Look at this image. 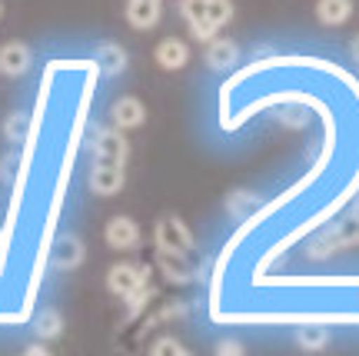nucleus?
I'll list each match as a JSON object with an SVG mask.
<instances>
[{"label":"nucleus","instance_id":"2eb2a0df","mask_svg":"<svg viewBox=\"0 0 359 356\" xmlns=\"http://www.w3.org/2000/svg\"><path fill=\"white\" fill-rule=\"evenodd\" d=\"M316 17L326 27H339L353 17V0H316Z\"/></svg>","mask_w":359,"mask_h":356},{"label":"nucleus","instance_id":"6ab92c4d","mask_svg":"<svg viewBox=\"0 0 359 356\" xmlns=\"http://www.w3.org/2000/svg\"><path fill=\"white\" fill-rule=\"evenodd\" d=\"M34 330H37V336H43V340H53V336H60V330H64V317H60L57 310H47V313L34 317Z\"/></svg>","mask_w":359,"mask_h":356},{"label":"nucleus","instance_id":"aec40b11","mask_svg":"<svg viewBox=\"0 0 359 356\" xmlns=\"http://www.w3.org/2000/svg\"><path fill=\"white\" fill-rule=\"evenodd\" d=\"M230 17H233V4H230V0H206V20L217 27V30L226 24Z\"/></svg>","mask_w":359,"mask_h":356},{"label":"nucleus","instance_id":"f03ea898","mask_svg":"<svg viewBox=\"0 0 359 356\" xmlns=\"http://www.w3.org/2000/svg\"><path fill=\"white\" fill-rule=\"evenodd\" d=\"M90 147H93V160L127 166L130 147L127 137L120 133V127H90Z\"/></svg>","mask_w":359,"mask_h":356},{"label":"nucleus","instance_id":"7ed1b4c3","mask_svg":"<svg viewBox=\"0 0 359 356\" xmlns=\"http://www.w3.org/2000/svg\"><path fill=\"white\" fill-rule=\"evenodd\" d=\"M156 250L177 256H193V237L180 216H163L156 227Z\"/></svg>","mask_w":359,"mask_h":356},{"label":"nucleus","instance_id":"1a4fd4ad","mask_svg":"<svg viewBox=\"0 0 359 356\" xmlns=\"http://www.w3.org/2000/svg\"><path fill=\"white\" fill-rule=\"evenodd\" d=\"M180 13H183V17H187V24H190V34L196 40H213L219 34L217 27L210 24V20H206V0H183V4H180Z\"/></svg>","mask_w":359,"mask_h":356},{"label":"nucleus","instance_id":"0eeeda50","mask_svg":"<svg viewBox=\"0 0 359 356\" xmlns=\"http://www.w3.org/2000/svg\"><path fill=\"white\" fill-rule=\"evenodd\" d=\"M103 237L107 243L114 246V250H133L137 243H140V227H137V220H130V216H114L107 230H103Z\"/></svg>","mask_w":359,"mask_h":356},{"label":"nucleus","instance_id":"9d476101","mask_svg":"<svg viewBox=\"0 0 359 356\" xmlns=\"http://www.w3.org/2000/svg\"><path fill=\"white\" fill-rule=\"evenodd\" d=\"M203 57H206V67H213V70H233L236 60H240V47L226 37H213L206 40Z\"/></svg>","mask_w":359,"mask_h":356},{"label":"nucleus","instance_id":"423d86ee","mask_svg":"<svg viewBox=\"0 0 359 356\" xmlns=\"http://www.w3.org/2000/svg\"><path fill=\"white\" fill-rule=\"evenodd\" d=\"M90 190L100 193V197H114V193H120L123 190V166L93 160V166H90Z\"/></svg>","mask_w":359,"mask_h":356},{"label":"nucleus","instance_id":"20e7f679","mask_svg":"<svg viewBox=\"0 0 359 356\" xmlns=\"http://www.w3.org/2000/svg\"><path fill=\"white\" fill-rule=\"evenodd\" d=\"M147 277H150V270L147 267H133V263H114L110 273H107V290L120 296V300H127L133 293L147 286Z\"/></svg>","mask_w":359,"mask_h":356},{"label":"nucleus","instance_id":"412c9836","mask_svg":"<svg viewBox=\"0 0 359 356\" xmlns=\"http://www.w3.org/2000/svg\"><path fill=\"white\" fill-rule=\"evenodd\" d=\"M0 173H4L7 183H13L17 173H20V157H17V153H7V157H4V166H0Z\"/></svg>","mask_w":359,"mask_h":356},{"label":"nucleus","instance_id":"dca6fc26","mask_svg":"<svg viewBox=\"0 0 359 356\" xmlns=\"http://www.w3.org/2000/svg\"><path fill=\"white\" fill-rule=\"evenodd\" d=\"M296 343L303 346L306 353H320L330 343V330L323 323H299L296 327Z\"/></svg>","mask_w":359,"mask_h":356},{"label":"nucleus","instance_id":"ddd939ff","mask_svg":"<svg viewBox=\"0 0 359 356\" xmlns=\"http://www.w3.org/2000/svg\"><path fill=\"white\" fill-rule=\"evenodd\" d=\"M154 60L163 67V70H180V67H187V60H190V47L180 37H167L156 44Z\"/></svg>","mask_w":359,"mask_h":356},{"label":"nucleus","instance_id":"a211bd4d","mask_svg":"<svg viewBox=\"0 0 359 356\" xmlns=\"http://www.w3.org/2000/svg\"><path fill=\"white\" fill-rule=\"evenodd\" d=\"M27 133H30V117L20 114V110H13V114L7 117V124H4V137H7L13 147H20V143L27 140Z\"/></svg>","mask_w":359,"mask_h":356},{"label":"nucleus","instance_id":"4468645a","mask_svg":"<svg viewBox=\"0 0 359 356\" xmlns=\"http://www.w3.org/2000/svg\"><path fill=\"white\" fill-rule=\"evenodd\" d=\"M127 20L137 30H150L160 24V0H127Z\"/></svg>","mask_w":359,"mask_h":356},{"label":"nucleus","instance_id":"9b49d317","mask_svg":"<svg viewBox=\"0 0 359 356\" xmlns=\"http://www.w3.org/2000/svg\"><path fill=\"white\" fill-rule=\"evenodd\" d=\"M110 117H114V127L137 130L143 120H147V107H143V100H137V97H120V100L114 103Z\"/></svg>","mask_w":359,"mask_h":356},{"label":"nucleus","instance_id":"b1692460","mask_svg":"<svg viewBox=\"0 0 359 356\" xmlns=\"http://www.w3.org/2000/svg\"><path fill=\"white\" fill-rule=\"evenodd\" d=\"M219 353H243V346L236 343V340H226V343L219 346Z\"/></svg>","mask_w":359,"mask_h":356},{"label":"nucleus","instance_id":"a878e982","mask_svg":"<svg viewBox=\"0 0 359 356\" xmlns=\"http://www.w3.org/2000/svg\"><path fill=\"white\" fill-rule=\"evenodd\" d=\"M0 13H4V4H0Z\"/></svg>","mask_w":359,"mask_h":356},{"label":"nucleus","instance_id":"f8f14e48","mask_svg":"<svg viewBox=\"0 0 359 356\" xmlns=\"http://www.w3.org/2000/svg\"><path fill=\"white\" fill-rule=\"evenodd\" d=\"M93 67L103 77H120L127 70V51L120 44H100L97 53H93Z\"/></svg>","mask_w":359,"mask_h":356},{"label":"nucleus","instance_id":"6e6552de","mask_svg":"<svg viewBox=\"0 0 359 356\" xmlns=\"http://www.w3.org/2000/svg\"><path fill=\"white\" fill-rule=\"evenodd\" d=\"M30 70V47L20 40H7L0 47V74L4 77H24Z\"/></svg>","mask_w":359,"mask_h":356},{"label":"nucleus","instance_id":"f257e3e1","mask_svg":"<svg viewBox=\"0 0 359 356\" xmlns=\"http://www.w3.org/2000/svg\"><path fill=\"white\" fill-rule=\"evenodd\" d=\"M93 60H53L43 70L37 110L30 117L20 173L13 180L11 220L4 227V300L7 327L27 323L47 267L53 223L60 213L80 127L93 93Z\"/></svg>","mask_w":359,"mask_h":356},{"label":"nucleus","instance_id":"39448f33","mask_svg":"<svg viewBox=\"0 0 359 356\" xmlns=\"http://www.w3.org/2000/svg\"><path fill=\"white\" fill-rule=\"evenodd\" d=\"M83 256H87V246H83V240L74 237V233H60V237L50 240L47 260H50L53 270H77L80 263H83Z\"/></svg>","mask_w":359,"mask_h":356},{"label":"nucleus","instance_id":"f3484780","mask_svg":"<svg viewBox=\"0 0 359 356\" xmlns=\"http://www.w3.org/2000/svg\"><path fill=\"white\" fill-rule=\"evenodd\" d=\"M253 210H259V197L250 190H233L226 197V213L236 216H253Z\"/></svg>","mask_w":359,"mask_h":356},{"label":"nucleus","instance_id":"393cba45","mask_svg":"<svg viewBox=\"0 0 359 356\" xmlns=\"http://www.w3.org/2000/svg\"><path fill=\"white\" fill-rule=\"evenodd\" d=\"M353 53H356V60H359V37L353 40Z\"/></svg>","mask_w":359,"mask_h":356},{"label":"nucleus","instance_id":"5701e85b","mask_svg":"<svg viewBox=\"0 0 359 356\" xmlns=\"http://www.w3.org/2000/svg\"><path fill=\"white\" fill-rule=\"evenodd\" d=\"M154 353H173V356H183L187 350L177 343V340H160V343L154 346Z\"/></svg>","mask_w":359,"mask_h":356},{"label":"nucleus","instance_id":"4be33fe9","mask_svg":"<svg viewBox=\"0 0 359 356\" xmlns=\"http://www.w3.org/2000/svg\"><path fill=\"white\" fill-rule=\"evenodd\" d=\"M0 327H7V300H4V230H0Z\"/></svg>","mask_w":359,"mask_h":356}]
</instances>
